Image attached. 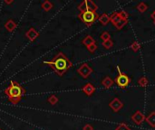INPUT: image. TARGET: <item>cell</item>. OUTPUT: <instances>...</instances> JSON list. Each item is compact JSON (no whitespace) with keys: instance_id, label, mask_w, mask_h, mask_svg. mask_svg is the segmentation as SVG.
Returning a JSON list of instances; mask_svg holds the SVG:
<instances>
[{"instance_id":"6da1fadb","label":"cell","mask_w":155,"mask_h":130,"mask_svg":"<svg viewBox=\"0 0 155 130\" xmlns=\"http://www.w3.org/2000/svg\"><path fill=\"white\" fill-rule=\"evenodd\" d=\"M45 64H47L55 71V72L58 76H63L66 72H67L72 66L73 64L71 61L66 57L65 54L63 53H58L52 61H44Z\"/></svg>"},{"instance_id":"7a4b0ae2","label":"cell","mask_w":155,"mask_h":130,"mask_svg":"<svg viewBox=\"0 0 155 130\" xmlns=\"http://www.w3.org/2000/svg\"><path fill=\"white\" fill-rule=\"evenodd\" d=\"M26 93L25 89L17 81L11 80L9 86L5 90V94L13 104H17Z\"/></svg>"},{"instance_id":"3957f363","label":"cell","mask_w":155,"mask_h":130,"mask_svg":"<svg viewBox=\"0 0 155 130\" xmlns=\"http://www.w3.org/2000/svg\"><path fill=\"white\" fill-rule=\"evenodd\" d=\"M78 18L85 24L87 26H91L92 25L94 24V22L99 18V15L96 14V12L93 11H85V12H81L78 15Z\"/></svg>"},{"instance_id":"277c9868","label":"cell","mask_w":155,"mask_h":130,"mask_svg":"<svg viewBox=\"0 0 155 130\" xmlns=\"http://www.w3.org/2000/svg\"><path fill=\"white\" fill-rule=\"evenodd\" d=\"M117 70L119 72V74H118V76L115 79V82L120 87V88L124 89V88H126V87L129 85V83L131 82V79H130V77L127 74L122 72L120 71V68L119 67H117Z\"/></svg>"},{"instance_id":"5b68a950","label":"cell","mask_w":155,"mask_h":130,"mask_svg":"<svg viewBox=\"0 0 155 130\" xmlns=\"http://www.w3.org/2000/svg\"><path fill=\"white\" fill-rule=\"evenodd\" d=\"M78 9L81 12H85V11L96 12V10L98 9V6L94 1H92V0H84V1H83L78 6Z\"/></svg>"},{"instance_id":"8992f818","label":"cell","mask_w":155,"mask_h":130,"mask_svg":"<svg viewBox=\"0 0 155 130\" xmlns=\"http://www.w3.org/2000/svg\"><path fill=\"white\" fill-rule=\"evenodd\" d=\"M77 72L83 79H86L91 75V73L93 72V69L87 63H83L81 66L77 69Z\"/></svg>"},{"instance_id":"52a82bcc","label":"cell","mask_w":155,"mask_h":130,"mask_svg":"<svg viewBox=\"0 0 155 130\" xmlns=\"http://www.w3.org/2000/svg\"><path fill=\"white\" fill-rule=\"evenodd\" d=\"M109 107L114 112H119L123 107V103L121 101L120 99L114 98L112 101L109 103Z\"/></svg>"},{"instance_id":"ba28073f","label":"cell","mask_w":155,"mask_h":130,"mask_svg":"<svg viewBox=\"0 0 155 130\" xmlns=\"http://www.w3.org/2000/svg\"><path fill=\"white\" fill-rule=\"evenodd\" d=\"M145 118H146L145 115L142 112H141L140 110H137L134 115L131 116V120L134 121L136 125H141L145 120Z\"/></svg>"},{"instance_id":"9c48e42d","label":"cell","mask_w":155,"mask_h":130,"mask_svg":"<svg viewBox=\"0 0 155 130\" xmlns=\"http://www.w3.org/2000/svg\"><path fill=\"white\" fill-rule=\"evenodd\" d=\"M26 36H27V38L29 41L34 42L35 39L38 38V36H39V33H38L35 28H30V29L26 33Z\"/></svg>"},{"instance_id":"30bf717a","label":"cell","mask_w":155,"mask_h":130,"mask_svg":"<svg viewBox=\"0 0 155 130\" xmlns=\"http://www.w3.org/2000/svg\"><path fill=\"white\" fill-rule=\"evenodd\" d=\"M82 91L87 95V96H91L93 95V93L95 91V87L92 84V83H86L83 87Z\"/></svg>"},{"instance_id":"8fae6325","label":"cell","mask_w":155,"mask_h":130,"mask_svg":"<svg viewBox=\"0 0 155 130\" xmlns=\"http://www.w3.org/2000/svg\"><path fill=\"white\" fill-rule=\"evenodd\" d=\"M114 80H112V78H110L109 76H106L102 80V85L104 87L105 89H110L111 87L114 85Z\"/></svg>"},{"instance_id":"7c38bea8","label":"cell","mask_w":155,"mask_h":130,"mask_svg":"<svg viewBox=\"0 0 155 130\" xmlns=\"http://www.w3.org/2000/svg\"><path fill=\"white\" fill-rule=\"evenodd\" d=\"M16 23L12 20V19H9L7 21V23L5 24V28L8 31V32H13L16 28Z\"/></svg>"},{"instance_id":"4fadbf2b","label":"cell","mask_w":155,"mask_h":130,"mask_svg":"<svg viewBox=\"0 0 155 130\" xmlns=\"http://www.w3.org/2000/svg\"><path fill=\"white\" fill-rule=\"evenodd\" d=\"M121 20V16H120V14L119 12H114L112 14V15L110 16V22L112 23L114 26L119 23Z\"/></svg>"},{"instance_id":"5bb4252c","label":"cell","mask_w":155,"mask_h":130,"mask_svg":"<svg viewBox=\"0 0 155 130\" xmlns=\"http://www.w3.org/2000/svg\"><path fill=\"white\" fill-rule=\"evenodd\" d=\"M145 121L151 126L155 127V111L151 112L145 118Z\"/></svg>"},{"instance_id":"9a60e30c","label":"cell","mask_w":155,"mask_h":130,"mask_svg":"<svg viewBox=\"0 0 155 130\" xmlns=\"http://www.w3.org/2000/svg\"><path fill=\"white\" fill-rule=\"evenodd\" d=\"M94 42H95V41L93 38V36H91V35H86L83 39V41H82V43H83V45H85L86 47H88L89 45H93V43H94Z\"/></svg>"},{"instance_id":"2e32d148","label":"cell","mask_w":155,"mask_h":130,"mask_svg":"<svg viewBox=\"0 0 155 130\" xmlns=\"http://www.w3.org/2000/svg\"><path fill=\"white\" fill-rule=\"evenodd\" d=\"M98 20L103 26H107L110 23V16L107 14H103L99 16Z\"/></svg>"},{"instance_id":"e0dca14e","label":"cell","mask_w":155,"mask_h":130,"mask_svg":"<svg viewBox=\"0 0 155 130\" xmlns=\"http://www.w3.org/2000/svg\"><path fill=\"white\" fill-rule=\"evenodd\" d=\"M42 8L45 10V11H46V12H48V11H50L52 8H53V4L50 2V1H45V2H43L42 3Z\"/></svg>"},{"instance_id":"ac0fdd59","label":"cell","mask_w":155,"mask_h":130,"mask_svg":"<svg viewBox=\"0 0 155 130\" xmlns=\"http://www.w3.org/2000/svg\"><path fill=\"white\" fill-rule=\"evenodd\" d=\"M148 83H149V80L146 78V77H141L139 80H138V84L141 86V87H142V88H145V87L148 85Z\"/></svg>"},{"instance_id":"d6986e66","label":"cell","mask_w":155,"mask_h":130,"mask_svg":"<svg viewBox=\"0 0 155 130\" xmlns=\"http://www.w3.org/2000/svg\"><path fill=\"white\" fill-rule=\"evenodd\" d=\"M136 8L138 9L139 12H141V13H144V12L148 9V6H147L144 2H141V3L136 7Z\"/></svg>"},{"instance_id":"ffe728a7","label":"cell","mask_w":155,"mask_h":130,"mask_svg":"<svg viewBox=\"0 0 155 130\" xmlns=\"http://www.w3.org/2000/svg\"><path fill=\"white\" fill-rule=\"evenodd\" d=\"M114 45V42L112 40H108V41H105V42H103V46L105 48V49H110L112 48Z\"/></svg>"},{"instance_id":"44dd1931","label":"cell","mask_w":155,"mask_h":130,"mask_svg":"<svg viewBox=\"0 0 155 130\" xmlns=\"http://www.w3.org/2000/svg\"><path fill=\"white\" fill-rule=\"evenodd\" d=\"M131 50L134 51V52H138L141 49V45H140L138 42H134L131 43Z\"/></svg>"},{"instance_id":"7402d4cb","label":"cell","mask_w":155,"mask_h":130,"mask_svg":"<svg viewBox=\"0 0 155 130\" xmlns=\"http://www.w3.org/2000/svg\"><path fill=\"white\" fill-rule=\"evenodd\" d=\"M48 102H49V104H51V105H55V104H57V102H58V98L55 96V95H51L49 98H48Z\"/></svg>"},{"instance_id":"603a6c76","label":"cell","mask_w":155,"mask_h":130,"mask_svg":"<svg viewBox=\"0 0 155 130\" xmlns=\"http://www.w3.org/2000/svg\"><path fill=\"white\" fill-rule=\"evenodd\" d=\"M115 130H131V128L129 127L128 125H126L125 123H121L116 128Z\"/></svg>"},{"instance_id":"cb8c5ba5","label":"cell","mask_w":155,"mask_h":130,"mask_svg":"<svg viewBox=\"0 0 155 130\" xmlns=\"http://www.w3.org/2000/svg\"><path fill=\"white\" fill-rule=\"evenodd\" d=\"M127 22H128V20H123V19H121L119 23L115 26V27H116L118 30H120V29H122V28L127 24Z\"/></svg>"},{"instance_id":"d4e9b609","label":"cell","mask_w":155,"mask_h":130,"mask_svg":"<svg viewBox=\"0 0 155 130\" xmlns=\"http://www.w3.org/2000/svg\"><path fill=\"white\" fill-rule=\"evenodd\" d=\"M101 39L103 40V42H105V41H108V40H111V35L108 32H103L102 34H101Z\"/></svg>"},{"instance_id":"484cf974","label":"cell","mask_w":155,"mask_h":130,"mask_svg":"<svg viewBox=\"0 0 155 130\" xmlns=\"http://www.w3.org/2000/svg\"><path fill=\"white\" fill-rule=\"evenodd\" d=\"M87 50L89 51L91 53H94L96 50H97V45H96V42H94V43H93V45H89L87 47Z\"/></svg>"},{"instance_id":"4316f807","label":"cell","mask_w":155,"mask_h":130,"mask_svg":"<svg viewBox=\"0 0 155 130\" xmlns=\"http://www.w3.org/2000/svg\"><path fill=\"white\" fill-rule=\"evenodd\" d=\"M119 14H120V16H121V19H123V20H128V13L126 12V11H124V10H122V11H120L119 12Z\"/></svg>"},{"instance_id":"83f0119b","label":"cell","mask_w":155,"mask_h":130,"mask_svg":"<svg viewBox=\"0 0 155 130\" xmlns=\"http://www.w3.org/2000/svg\"><path fill=\"white\" fill-rule=\"evenodd\" d=\"M83 130H94V127L90 124H85L83 127Z\"/></svg>"},{"instance_id":"f1b7e54d","label":"cell","mask_w":155,"mask_h":130,"mask_svg":"<svg viewBox=\"0 0 155 130\" xmlns=\"http://www.w3.org/2000/svg\"><path fill=\"white\" fill-rule=\"evenodd\" d=\"M151 18L153 19V21L155 20V10L151 13Z\"/></svg>"},{"instance_id":"f546056e","label":"cell","mask_w":155,"mask_h":130,"mask_svg":"<svg viewBox=\"0 0 155 130\" xmlns=\"http://www.w3.org/2000/svg\"><path fill=\"white\" fill-rule=\"evenodd\" d=\"M14 1H13V0H12V1H7V0H6V1H5V4H7V5H10V4H12Z\"/></svg>"},{"instance_id":"4dcf8cb0","label":"cell","mask_w":155,"mask_h":130,"mask_svg":"<svg viewBox=\"0 0 155 130\" xmlns=\"http://www.w3.org/2000/svg\"><path fill=\"white\" fill-rule=\"evenodd\" d=\"M153 23H154V25H155V20H154V22H153Z\"/></svg>"},{"instance_id":"1f68e13d","label":"cell","mask_w":155,"mask_h":130,"mask_svg":"<svg viewBox=\"0 0 155 130\" xmlns=\"http://www.w3.org/2000/svg\"><path fill=\"white\" fill-rule=\"evenodd\" d=\"M0 130H2V129H1V128H0Z\"/></svg>"}]
</instances>
